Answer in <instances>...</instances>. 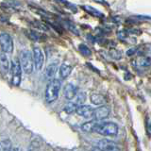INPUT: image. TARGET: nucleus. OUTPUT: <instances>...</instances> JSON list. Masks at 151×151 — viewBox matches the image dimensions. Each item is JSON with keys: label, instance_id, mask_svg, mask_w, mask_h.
Returning <instances> with one entry per match:
<instances>
[{"label": "nucleus", "instance_id": "obj_28", "mask_svg": "<svg viewBox=\"0 0 151 151\" xmlns=\"http://www.w3.org/2000/svg\"><path fill=\"white\" fill-rule=\"evenodd\" d=\"M91 151H102V150H101V149H99L98 147H93V148H92Z\"/></svg>", "mask_w": 151, "mask_h": 151}, {"label": "nucleus", "instance_id": "obj_9", "mask_svg": "<svg viewBox=\"0 0 151 151\" xmlns=\"http://www.w3.org/2000/svg\"><path fill=\"white\" fill-rule=\"evenodd\" d=\"M93 110L91 106H88V105H79L77 108V111L76 112L78 113L79 116H82L84 118H92L93 116Z\"/></svg>", "mask_w": 151, "mask_h": 151}, {"label": "nucleus", "instance_id": "obj_6", "mask_svg": "<svg viewBox=\"0 0 151 151\" xmlns=\"http://www.w3.org/2000/svg\"><path fill=\"white\" fill-rule=\"evenodd\" d=\"M33 60H34L35 68L38 71H41L42 69V66L45 64V55L42 53L40 47L34 46L33 47Z\"/></svg>", "mask_w": 151, "mask_h": 151}, {"label": "nucleus", "instance_id": "obj_18", "mask_svg": "<svg viewBox=\"0 0 151 151\" xmlns=\"http://www.w3.org/2000/svg\"><path fill=\"white\" fill-rule=\"evenodd\" d=\"M77 108H78V105L77 103H74V102H68L67 104L65 105L63 111L67 113V114H72V113L76 112L77 111Z\"/></svg>", "mask_w": 151, "mask_h": 151}, {"label": "nucleus", "instance_id": "obj_5", "mask_svg": "<svg viewBox=\"0 0 151 151\" xmlns=\"http://www.w3.org/2000/svg\"><path fill=\"white\" fill-rule=\"evenodd\" d=\"M0 46L4 53H12L13 51V41L8 33L0 34Z\"/></svg>", "mask_w": 151, "mask_h": 151}, {"label": "nucleus", "instance_id": "obj_7", "mask_svg": "<svg viewBox=\"0 0 151 151\" xmlns=\"http://www.w3.org/2000/svg\"><path fill=\"white\" fill-rule=\"evenodd\" d=\"M97 147L102 151H121L120 147L114 142L110 141L108 139H103L99 141Z\"/></svg>", "mask_w": 151, "mask_h": 151}, {"label": "nucleus", "instance_id": "obj_4", "mask_svg": "<svg viewBox=\"0 0 151 151\" xmlns=\"http://www.w3.org/2000/svg\"><path fill=\"white\" fill-rule=\"evenodd\" d=\"M11 75H12V83L14 86H19L22 78V67L20 61L14 60L11 63Z\"/></svg>", "mask_w": 151, "mask_h": 151}, {"label": "nucleus", "instance_id": "obj_12", "mask_svg": "<svg viewBox=\"0 0 151 151\" xmlns=\"http://www.w3.org/2000/svg\"><path fill=\"white\" fill-rule=\"evenodd\" d=\"M72 66L67 64V63H63L60 67V78L65 79L66 78H68L71 72H72Z\"/></svg>", "mask_w": 151, "mask_h": 151}, {"label": "nucleus", "instance_id": "obj_24", "mask_svg": "<svg viewBox=\"0 0 151 151\" xmlns=\"http://www.w3.org/2000/svg\"><path fill=\"white\" fill-rule=\"evenodd\" d=\"M146 127H147V133H148V135L151 136V121L148 120V122L146 123Z\"/></svg>", "mask_w": 151, "mask_h": 151}, {"label": "nucleus", "instance_id": "obj_11", "mask_svg": "<svg viewBox=\"0 0 151 151\" xmlns=\"http://www.w3.org/2000/svg\"><path fill=\"white\" fill-rule=\"evenodd\" d=\"M57 70H58V63H52L50 64L47 65V67L45 69V77L46 79H53L54 76L57 73Z\"/></svg>", "mask_w": 151, "mask_h": 151}, {"label": "nucleus", "instance_id": "obj_20", "mask_svg": "<svg viewBox=\"0 0 151 151\" xmlns=\"http://www.w3.org/2000/svg\"><path fill=\"white\" fill-rule=\"evenodd\" d=\"M0 146H1L2 151H9L12 148V145H11V141L9 140H5L0 142Z\"/></svg>", "mask_w": 151, "mask_h": 151}, {"label": "nucleus", "instance_id": "obj_19", "mask_svg": "<svg viewBox=\"0 0 151 151\" xmlns=\"http://www.w3.org/2000/svg\"><path fill=\"white\" fill-rule=\"evenodd\" d=\"M78 49L80 51V53H81L83 56H86V57H89L92 55V52L90 50V48L85 45H79L78 46Z\"/></svg>", "mask_w": 151, "mask_h": 151}, {"label": "nucleus", "instance_id": "obj_23", "mask_svg": "<svg viewBox=\"0 0 151 151\" xmlns=\"http://www.w3.org/2000/svg\"><path fill=\"white\" fill-rule=\"evenodd\" d=\"M118 35V38H119L120 40H125L127 38V36H129V32H127V30H121L117 33Z\"/></svg>", "mask_w": 151, "mask_h": 151}, {"label": "nucleus", "instance_id": "obj_15", "mask_svg": "<svg viewBox=\"0 0 151 151\" xmlns=\"http://www.w3.org/2000/svg\"><path fill=\"white\" fill-rule=\"evenodd\" d=\"M96 121H89L84 123V124L81 126V129L85 132H93L96 129Z\"/></svg>", "mask_w": 151, "mask_h": 151}, {"label": "nucleus", "instance_id": "obj_13", "mask_svg": "<svg viewBox=\"0 0 151 151\" xmlns=\"http://www.w3.org/2000/svg\"><path fill=\"white\" fill-rule=\"evenodd\" d=\"M90 99H91V102L94 104V105H103L106 101L105 97L100 93H92L91 96H90Z\"/></svg>", "mask_w": 151, "mask_h": 151}, {"label": "nucleus", "instance_id": "obj_16", "mask_svg": "<svg viewBox=\"0 0 151 151\" xmlns=\"http://www.w3.org/2000/svg\"><path fill=\"white\" fill-rule=\"evenodd\" d=\"M82 9L84 11H86L89 14H92L93 16H96V17H99V18H102L104 17L103 13L100 12L99 11H97L96 9H94L91 6H82Z\"/></svg>", "mask_w": 151, "mask_h": 151}, {"label": "nucleus", "instance_id": "obj_2", "mask_svg": "<svg viewBox=\"0 0 151 151\" xmlns=\"http://www.w3.org/2000/svg\"><path fill=\"white\" fill-rule=\"evenodd\" d=\"M119 130V127L112 122H104V123H96L94 131L104 136H116Z\"/></svg>", "mask_w": 151, "mask_h": 151}, {"label": "nucleus", "instance_id": "obj_3", "mask_svg": "<svg viewBox=\"0 0 151 151\" xmlns=\"http://www.w3.org/2000/svg\"><path fill=\"white\" fill-rule=\"evenodd\" d=\"M20 64L21 67L26 74H31L33 69H34V60H33V56L29 50H23L21 51L20 56Z\"/></svg>", "mask_w": 151, "mask_h": 151}, {"label": "nucleus", "instance_id": "obj_26", "mask_svg": "<svg viewBox=\"0 0 151 151\" xmlns=\"http://www.w3.org/2000/svg\"><path fill=\"white\" fill-rule=\"evenodd\" d=\"M93 1H96V2H97V3H104V4H107L106 2H105V0H93Z\"/></svg>", "mask_w": 151, "mask_h": 151}, {"label": "nucleus", "instance_id": "obj_27", "mask_svg": "<svg viewBox=\"0 0 151 151\" xmlns=\"http://www.w3.org/2000/svg\"><path fill=\"white\" fill-rule=\"evenodd\" d=\"M129 32H133V33H138V34H140V33H141V30H136V29H134V30H129Z\"/></svg>", "mask_w": 151, "mask_h": 151}, {"label": "nucleus", "instance_id": "obj_10", "mask_svg": "<svg viewBox=\"0 0 151 151\" xmlns=\"http://www.w3.org/2000/svg\"><path fill=\"white\" fill-rule=\"evenodd\" d=\"M63 94L66 99L71 100V99H73L77 96V87H76L75 85H73L72 83L66 84L63 90Z\"/></svg>", "mask_w": 151, "mask_h": 151}, {"label": "nucleus", "instance_id": "obj_17", "mask_svg": "<svg viewBox=\"0 0 151 151\" xmlns=\"http://www.w3.org/2000/svg\"><path fill=\"white\" fill-rule=\"evenodd\" d=\"M137 63H138V64L141 66V67L147 68L149 66H151V58L147 56L141 57V58H139L138 60H137Z\"/></svg>", "mask_w": 151, "mask_h": 151}, {"label": "nucleus", "instance_id": "obj_30", "mask_svg": "<svg viewBox=\"0 0 151 151\" xmlns=\"http://www.w3.org/2000/svg\"><path fill=\"white\" fill-rule=\"evenodd\" d=\"M0 151H2V149H1V146H0Z\"/></svg>", "mask_w": 151, "mask_h": 151}, {"label": "nucleus", "instance_id": "obj_25", "mask_svg": "<svg viewBox=\"0 0 151 151\" xmlns=\"http://www.w3.org/2000/svg\"><path fill=\"white\" fill-rule=\"evenodd\" d=\"M136 52V48H130V49H129L127 51V56H132L134 53Z\"/></svg>", "mask_w": 151, "mask_h": 151}, {"label": "nucleus", "instance_id": "obj_29", "mask_svg": "<svg viewBox=\"0 0 151 151\" xmlns=\"http://www.w3.org/2000/svg\"><path fill=\"white\" fill-rule=\"evenodd\" d=\"M9 151H19V149L18 148H11Z\"/></svg>", "mask_w": 151, "mask_h": 151}, {"label": "nucleus", "instance_id": "obj_21", "mask_svg": "<svg viewBox=\"0 0 151 151\" xmlns=\"http://www.w3.org/2000/svg\"><path fill=\"white\" fill-rule=\"evenodd\" d=\"M86 100V93L83 92H80L78 96H77V104L79 105H82V104Z\"/></svg>", "mask_w": 151, "mask_h": 151}, {"label": "nucleus", "instance_id": "obj_14", "mask_svg": "<svg viewBox=\"0 0 151 151\" xmlns=\"http://www.w3.org/2000/svg\"><path fill=\"white\" fill-rule=\"evenodd\" d=\"M0 66L5 72H8L9 69V61L6 53H0Z\"/></svg>", "mask_w": 151, "mask_h": 151}, {"label": "nucleus", "instance_id": "obj_22", "mask_svg": "<svg viewBox=\"0 0 151 151\" xmlns=\"http://www.w3.org/2000/svg\"><path fill=\"white\" fill-rule=\"evenodd\" d=\"M110 55L115 60H120L122 58V52L119 50H116V49H111L110 51Z\"/></svg>", "mask_w": 151, "mask_h": 151}, {"label": "nucleus", "instance_id": "obj_31", "mask_svg": "<svg viewBox=\"0 0 151 151\" xmlns=\"http://www.w3.org/2000/svg\"><path fill=\"white\" fill-rule=\"evenodd\" d=\"M19 151H24V150H23V149H21V150H19Z\"/></svg>", "mask_w": 151, "mask_h": 151}, {"label": "nucleus", "instance_id": "obj_8", "mask_svg": "<svg viewBox=\"0 0 151 151\" xmlns=\"http://www.w3.org/2000/svg\"><path fill=\"white\" fill-rule=\"evenodd\" d=\"M110 108L108 106H100L96 108V110H93V118L97 121H100L107 118L110 115Z\"/></svg>", "mask_w": 151, "mask_h": 151}, {"label": "nucleus", "instance_id": "obj_1", "mask_svg": "<svg viewBox=\"0 0 151 151\" xmlns=\"http://www.w3.org/2000/svg\"><path fill=\"white\" fill-rule=\"evenodd\" d=\"M61 83L59 79H51L45 89V100L48 103L56 101L59 97Z\"/></svg>", "mask_w": 151, "mask_h": 151}]
</instances>
